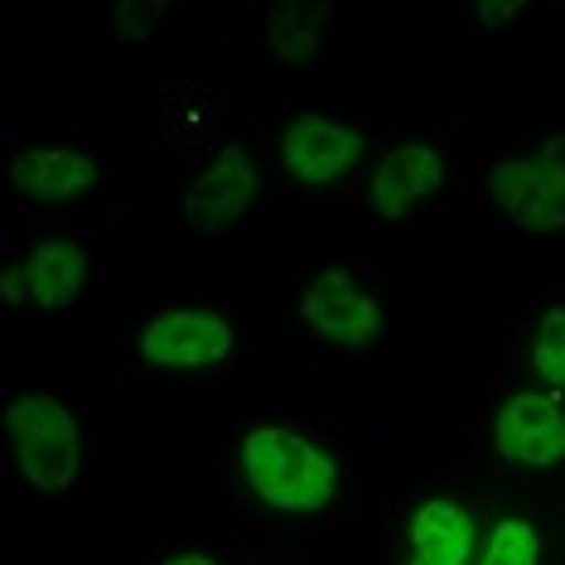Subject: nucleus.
I'll list each match as a JSON object with an SVG mask.
<instances>
[{"label": "nucleus", "mask_w": 565, "mask_h": 565, "mask_svg": "<svg viewBox=\"0 0 565 565\" xmlns=\"http://www.w3.org/2000/svg\"><path fill=\"white\" fill-rule=\"evenodd\" d=\"M160 15H164L160 0H126V6L117 10V24H121L126 40H146V34L156 30V20H160Z\"/></svg>", "instance_id": "18"}, {"label": "nucleus", "mask_w": 565, "mask_h": 565, "mask_svg": "<svg viewBox=\"0 0 565 565\" xmlns=\"http://www.w3.org/2000/svg\"><path fill=\"white\" fill-rule=\"evenodd\" d=\"M160 565H217V561H213V556H203V551H179V556L160 561Z\"/></svg>", "instance_id": "20"}, {"label": "nucleus", "mask_w": 565, "mask_h": 565, "mask_svg": "<svg viewBox=\"0 0 565 565\" xmlns=\"http://www.w3.org/2000/svg\"><path fill=\"white\" fill-rule=\"evenodd\" d=\"M526 363H532V377L546 382L551 392L565 387V305H551L542 310L532 329V353H526Z\"/></svg>", "instance_id": "15"}, {"label": "nucleus", "mask_w": 565, "mask_h": 565, "mask_svg": "<svg viewBox=\"0 0 565 565\" xmlns=\"http://www.w3.org/2000/svg\"><path fill=\"white\" fill-rule=\"evenodd\" d=\"M256 203V164L242 146H217L213 164L184 189V223L203 237H223Z\"/></svg>", "instance_id": "8"}, {"label": "nucleus", "mask_w": 565, "mask_h": 565, "mask_svg": "<svg viewBox=\"0 0 565 565\" xmlns=\"http://www.w3.org/2000/svg\"><path fill=\"white\" fill-rule=\"evenodd\" d=\"M479 526L455 498H420L406 522V565H469Z\"/></svg>", "instance_id": "10"}, {"label": "nucleus", "mask_w": 565, "mask_h": 565, "mask_svg": "<svg viewBox=\"0 0 565 565\" xmlns=\"http://www.w3.org/2000/svg\"><path fill=\"white\" fill-rule=\"evenodd\" d=\"M333 20V6L329 0H319V6H300V0H290V6H276L271 15H266V44H271V54L280 63H290V68H305L319 44H324V30Z\"/></svg>", "instance_id": "14"}, {"label": "nucleus", "mask_w": 565, "mask_h": 565, "mask_svg": "<svg viewBox=\"0 0 565 565\" xmlns=\"http://www.w3.org/2000/svg\"><path fill=\"white\" fill-rule=\"evenodd\" d=\"M295 315L315 333H324V339L343 343V349H353V353H367L387 339V315H382L377 295H372L349 266L319 271L310 286H305Z\"/></svg>", "instance_id": "3"}, {"label": "nucleus", "mask_w": 565, "mask_h": 565, "mask_svg": "<svg viewBox=\"0 0 565 565\" xmlns=\"http://www.w3.org/2000/svg\"><path fill=\"white\" fill-rule=\"evenodd\" d=\"M532 160H536V170H542L551 199H556V209L565 213V131H556L551 140H542Z\"/></svg>", "instance_id": "17"}, {"label": "nucleus", "mask_w": 565, "mask_h": 565, "mask_svg": "<svg viewBox=\"0 0 565 565\" xmlns=\"http://www.w3.org/2000/svg\"><path fill=\"white\" fill-rule=\"evenodd\" d=\"M83 280H87V247L73 237H49L0 276V295H6V305L63 315L68 305H78Z\"/></svg>", "instance_id": "5"}, {"label": "nucleus", "mask_w": 565, "mask_h": 565, "mask_svg": "<svg viewBox=\"0 0 565 565\" xmlns=\"http://www.w3.org/2000/svg\"><path fill=\"white\" fill-rule=\"evenodd\" d=\"M367 156V140L353 126L319 117V111H300L280 131V160L300 184H339L349 179Z\"/></svg>", "instance_id": "7"}, {"label": "nucleus", "mask_w": 565, "mask_h": 565, "mask_svg": "<svg viewBox=\"0 0 565 565\" xmlns=\"http://www.w3.org/2000/svg\"><path fill=\"white\" fill-rule=\"evenodd\" d=\"M10 184L34 203H73L97 184V164L73 146H34L10 160Z\"/></svg>", "instance_id": "12"}, {"label": "nucleus", "mask_w": 565, "mask_h": 565, "mask_svg": "<svg viewBox=\"0 0 565 565\" xmlns=\"http://www.w3.org/2000/svg\"><path fill=\"white\" fill-rule=\"evenodd\" d=\"M223 117H227V107L213 83H174L170 93H160V136L170 140L179 156H189L194 146L213 140Z\"/></svg>", "instance_id": "13"}, {"label": "nucleus", "mask_w": 565, "mask_h": 565, "mask_svg": "<svg viewBox=\"0 0 565 565\" xmlns=\"http://www.w3.org/2000/svg\"><path fill=\"white\" fill-rule=\"evenodd\" d=\"M237 343V329L217 310H160L136 339L140 363L150 367H217Z\"/></svg>", "instance_id": "6"}, {"label": "nucleus", "mask_w": 565, "mask_h": 565, "mask_svg": "<svg viewBox=\"0 0 565 565\" xmlns=\"http://www.w3.org/2000/svg\"><path fill=\"white\" fill-rule=\"evenodd\" d=\"M493 449L498 459L532 473H546L565 465V406L556 392L526 387L512 392L503 406L493 411Z\"/></svg>", "instance_id": "4"}, {"label": "nucleus", "mask_w": 565, "mask_h": 565, "mask_svg": "<svg viewBox=\"0 0 565 565\" xmlns=\"http://www.w3.org/2000/svg\"><path fill=\"white\" fill-rule=\"evenodd\" d=\"M242 479L271 512H324L339 498V459L290 426H256L242 435Z\"/></svg>", "instance_id": "1"}, {"label": "nucleus", "mask_w": 565, "mask_h": 565, "mask_svg": "<svg viewBox=\"0 0 565 565\" xmlns=\"http://www.w3.org/2000/svg\"><path fill=\"white\" fill-rule=\"evenodd\" d=\"M522 0H512V6H479V20L483 24H498V20H512V15H522Z\"/></svg>", "instance_id": "19"}, {"label": "nucleus", "mask_w": 565, "mask_h": 565, "mask_svg": "<svg viewBox=\"0 0 565 565\" xmlns=\"http://www.w3.org/2000/svg\"><path fill=\"white\" fill-rule=\"evenodd\" d=\"M445 184V160L435 146H396L367 174V209L377 223H402Z\"/></svg>", "instance_id": "9"}, {"label": "nucleus", "mask_w": 565, "mask_h": 565, "mask_svg": "<svg viewBox=\"0 0 565 565\" xmlns=\"http://www.w3.org/2000/svg\"><path fill=\"white\" fill-rule=\"evenodd\" d=\"M488 199H493V209L508 217L518 233H561L565 227V213L556 209V199H551L542 170H536V160H498L493 170L483 179Z\"/></svg>", "instance_id": "11"}, {"label": "nucleus", "mask_w": 565, "mask_h": 565, "mask_svg": "<svg viewBox=\"0 0 565 565\" xmlns=\"http://www.w3.org/2000/svg\"><path fill=\"white\" fill-rule=\"evenodd\" d=\"M6 445L30 488L63 493L83 473V426L54 392H20L6 402Z\"/></svg>", "instance_id": "2"}, {"label": "nucleus", "mask_w": 565, "mask_h": 565, "mask_svg": "<svg viewBox=\"0 0 565 565\" xmlns=\"http://www.w3.org/2000/svg\"><path fill=\"white\" fill-rule=\"evenodd\" d=\"M479 565H542V536L526 518H503L483 536Z\"/></svg>", "instance_id": "16"}]
</instances>
